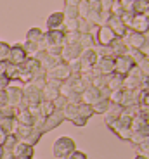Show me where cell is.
Listing matches in <instances>:
<instances>
[{
  "label": "cell",
  "mask_w": 149,
  "mask_h": 159,
  "mask_svg": "<svg viewBox=\"0 0 149 159\" xmlns=\"http://www.w3.org/2000/svg\"><path fill=\"white\" fill-rule=\"evenodd\" d=\"M147 81L149 78H146L144 75L141 73V69L137 66H133L132 71L123 78V88L128 92L133 90H147Z\"/></svg>",
  "instance_id": "6da1fadb"
},
{
  "label": "cell",
  "mask_w": 149,
  "mask_h": 159,
  "mask_svg": "<svg viewBox=\"0 0 149 159\" xmlns=\"http://www.w3.org/2000/svg\"><path fill=\"white\" fill-rule=\"evenodd\" d=\"M12 135L16 137L17 142L26 143V145H31V147H35L42 139V133L36 130L35 126H21V125H17L16 131H14Z\"/></svg>",
  "instance_id": "7a4b0ae2"
},
{
  "label": "cell",
  "mask_w": 149,
  "mask_h": 159,
  "mask_svg": "<svg viewBox=\"0 0 149 159\" xmlns=\"http://www.w3.org/2000/svg\"><path fill=\"white\" fill-rule=\"evenodd\" d=\"M75 151H77V143H75V140L68 135L59 137V139L54 142V147H52V154H54V157H57V159H66Z\"/></svg>",
  "instance_id": "3957f363"
},
{
  "label": "cell",
  "mask_w": 149,
  "mask_h": 159,
  "mask_svg": "<svg viewBox=\"0 0 149 159\" xmlns=\"http://www.w3.org/2000/svg\"><path fill=\"white\" fill-rule=\"evenodd\" d=\"M44 100L42 97V90L38 87H35L33 83H28L23 87V104L19 109H28L31 106H38Z\"/></svg>",
  "instance_id": "277c9868"
},
{
  "label": "cell",
  "mask_w": 149,
  "mask_h": 159,
  "mask_svg": "<svg viewBox=\"0 0 149 159\" xmlns=\"http://www.w3.org/2000/svg\"><path fill=\"white\" fill-rule=\"evenodd\" d=\"M92 35H94V38H95V47H109V45L113 43V40L116 38L114 33L111 31L106 24L99 26Z\"/></svg>",
  "instance_id": "5b68a950"
},
{
  "label": "cell",
  "mask_w": 149,
  "mask_h": 159,
  "mask_svg": "<svg viewBox=\"0 0 149 159\" xmlns=\"http://www.w3.org/2000/svg\"><path fill=\"white\" fill-rule=\"evenodd\" d=\"M23 87L24 85H21L19 81H12V83L9 85V88L5 90L9 106H14V107H17V109L21 107V104H23Z\"/></svg>",
  "instance_id": "8992f818"
},
{
  "label": "cell",
  "mask_w": 149,
  "mask_h": 159,
  "mask_svg": "<svg viewBox=\"0 0 149 159\" xmlns=\"http://www.w3.org/2000/svg\"><path fill=\"white\" fill-rule=\"evenodd\" d=\"M71 76V69H69V66L63 61V62H59L57 66H54L50 71H47V80H56V81H66V80Z\"/></svg>",
  "instance_id": "52a82bcc"
},
{
  "label": "cell",
  "mask_w": 149,
  "mask_h": 159,
  "mask_svg": "<svg viewBox=\"0 0 149 159\" xmlns=\"http://www.w3.org/2000/svg\"><path fill=\"white\" fill-rule=\"evenodd\" d=\"M28 54H26V50L23 48V45L16 43V45H11V52H9V59L7 62L12 64V66H21V64H24V61L28 59Z\"/></svg>",
  "instance_id": "ba28073f"
},
{
  "label": "cell",
  "mask_w": 149,
  "mask_h": 159,
  "mask_svg": "<svg viewBox=\"0 0 149 159\" xmlns=\"http://www.w3.org/2000/svg\"><path fill=\"white\" fill-rule=\"evenodd\" d=\"M97 54H95V50H81V56H80V68H81V71H80V75L81 73H87V71H90V69H94V66L97 64Z\"/></svg>",
  "instance_id": "9c48e42d"
},
{
  "label": "cell",
  "mask_w": 149,
  "mask_h": 159,
  "mask_svg": "<svg viewBox=\"0 0 149 159\" xmlns=\"http://www.w3.org/2000/svg\"><path fill=\"white\" fill-rule=\"evenodd\" d=\"M94 116V109L92 106H89V104H83L81 102L80 106H78V112H77V118L73 119L71 123L75 125V126H85L87 125V121H89L90 118Z\"/></svg>",
  "instance_id": "30bf717a"
},
{
  "label": "cell",
  "mask_w": 149,
  "mask_h": 159,
  "mask_svg": "<svg viewBox=\"0 0 149 159\" xmlns=\"http://www.w3.org/2000/svg\"><path fill=\"white\" fill-rule=\"evenodd\" d=\"M127 28H128L130 31H135V33L144 35V33L149 30V23H147V19H146L144 14H137V16L130 17V21L127 23Z\"/></svg>",
  "instance_id": "8fae6325"
},
{
  "label": "cell",
  "mask_w": 149,
  "mask_h": 159,
  "mask_svg": "<svg viewBox=\"0 0 149 159\" xmlns=\"http://www.w3.org/2000/svg\"><path fill=\"white\" fill-rule=\"evenodd\" d=\"M63 123H64V114H63V111H56L54 114H50L49 118H45L44 126H42V135H45V133H49V131L56 130V128L61 126Z\"/></svg>",
  "instance_id": "7c38bea8"
},
{
  "label": "cell",
  "mask_w": 149,
  "mask_h": 159,
  "mask_svg": "<svg viewBox=\"0 0 149 159\" xmlns=\"http://www.w3.org/2000/svg\"><path fill=\"white\" fill-rule=\"evenodd\" d=\"M133 66H135V64H133V61L130 59L128 56L114 57V73H116V75H120V76H123V78H125V76L132 71Z\"/></svg>",
  "instance_id": "4fadbf2b"
},
{
  "label": "cell",
  "mask_w": 149,
  "mask_h": 159,
  "mask_svg": "<svg viewBox=\"0 0 149 159\" xmlns=\"http://www.w3.org/2000/svg\"><path fill=\"white\" fill-rule=\"evenodd\" d=\"M94 69L102 76L113 75L114 73V57H99L97 64L94 66Z\"/></svg>",
  "instance_id": "5bb4252c"
},
{
  "label": "cell",
  "mask_w": 149,
  "mask_h": 159,
  "mask_svg": "<svg viewBox=\"0 0 149 159\" xmlns=\"http://www.w3.org/2000/svg\"><path fill=\"white\" fill-rule=\"evenodd\" d=\"M106 26H108V28L114 33V36H116V38H123V36L127 35V31H128L127 24L123 23V19H121V17L111 16L108 19V23H106Z\"/></svg>",
  "instance_id": "9a60e30c"
},
{
  "label": "cell",
  "mask_w": 149,
  "mask_h": 159,
  "mask_svg": "<svg viewBox=\"0 0 149 159\" xmlns=\"http://www.w3.org/2000/svg\"><path fill=\"white\" fill-rule=\"evenodd\" d=\"M59 87H61V81H56V80H47L45 87L42 88V97L44 100H56L59 97Z\"/></svg>",
  "instance_id": "2e32d148"
},
{
  "label": "cell",
  "mask_w": 149,
  "mask_h": 159,
  "mask_svg": "<svg viewBox=\"0 0 149 159\" xmlns=\"http://www.w3.org/2000/svg\"><path fill=\"white\" fill-rule=\"evenodd\" d=\"M123 40H125V43H127V47L130 48V50H139V48L144 45V42H146V38H144V35H141V33H135V31H127V35L123 36Z\"/></svg>",
  "instance_id": "e0dca14e"
},
{
  "label": "cell",
  "mask_w": 149,
  "mask_h": 159,
  "mask_svg": "<svg viewBox=\"0 0 149 159\" xmlns=\"http://www.w3.org/2000/svg\"><path fill=\"white\" fill-rule=\"evenodd\" d=\"M64 14H63V11H56V12H50V16L47 17V21H45V24H47V31H52V30H63V26H64Z\"/></svg>",
  "instance_id": "ac0fdd59"
},
{
  "label": "cell",
  "mask_w": 149,
  "mask_h": 159,
  "mask_svg": "<svg viewBox=\"0 0 149 159\" xmlns=\"http://www.w3.org/2000/svg\"><path fill=\"white\" fill-rule=\"evenodd\" d=\"M44 40L47 42V45H57V47H64V30L44 31Z\"/></svg>",
  "instance_id": "d6986e66"
},
{
  "label": "cell",
  "mask_w": 149,
  "mask_h": 159,
  "mask_svg": "<svg viewBox=\"0 0 149 159\" xmlns=\"http://www.w3.org/2000/svg\"><path fill=\"white\" fill-rule=\"evenodd\" d=\"M80 56H81L80 45H64L63 47V54H61V59L64 61L66 64H69L73 61H78Z\"/></svg>",
  "instance_id": "ffe728a7"
},
{
  "label": "cell",
  "mask_w": 149,
  "mask_h": 159,
  "mask_svg": "<svg viewBox=\"0 0 149 159\" xmlns=\"http://www.w3.org/2000/svg\"><path fill=\"white\" fill-rule=\"evenodd\" d=\"M33 154H35V151H33L31 145H26V143L21 142H17L14 151H12L14 159H33Z\"/></svg>",
  "instance_id": "44dd1931"
},
{
  "label": "cell",
  "mask_w": 149,
  "mask_h": 159,
  "mask_svg": "<svg viewBox=\"0 0 149 159\" xmlns=\"http://www.w3.org/2000/svg\"><path fill=\"white\" fill-rule=\"evenodd\" d=\"M63 14H64L66 19H80V14H78V0H66Z\"/></svg>",
  "instance_id": "7402d4cb"
},
{
  "label": "cell",
  "mask_w": 149,
  "mask_h": 159,
  "mask_svg": "<svg viewBox=\"0 0 149 159\" xmlns=\"http://www.w3.org/2000/svg\"><path fill=\"white\" fill-rule=\"evenodd\" d=\"M69 83V87H71V92L73 93H83L85 88H87V85H85V81L81 80V75H71L68 80H66Z\"/></svg>",
  "instance_id": "603a6c76"
},
{
  "label": "cell",
  "mask_w": 149,
  "mask_h": 159,
  "mask_svg": "<svg viewBox=\"0 0 149 159\" xmlns=\"http://www.w3.org/2000/svg\"><path fill=\"white\" fill-rule=\"evenodd\" d=\"M121 111H123V107H121V106L111 104V106H109V109H108V112L104 114V123H106V126H109V125H113L114 121H118V119H120Z\"/></svg>",
  "instance_id": "cb8c5ba5"
},
{
  "label": "cell",
  "mask_w": 149,
  "mask_h": 159,
  "mask_svg": "<svg viewBox=\"0 0 149 159\" xmlns=\"http://www.w3.org/2000/svg\"><path fill=\"white\" fill-rule=\"evenodd\" d=\"M109 48H111V52H113L114 57L127 56V54H128V50H130V48L127 47V43H125V40H123V38H114L113 43L109 45Z\"/></svg>",
  "instance_id": "d4e9b609"
},
{
  "label": "cell",
  "mask_w": 149,
  "mask_h": 159,
  "mask_svg": "<svg viewBox=\"0 0 149 159\" xmlns=\"http://www.w3.org/2000/svg\"><path fill=\"white\" fill-rule=\"evenodd\" d=\"M99 100V90L94 87H87L85 92L81 93V102L83 104H89V106H94V104Z\"/></svg>",
  "instance_id": "484cf974"
},
{
  "label": "cell",
  "mask_w": 149,
  "mask_h": 159,
  "mask_svg": "<svg viewBox=\"0 0 149 159\" xmlns=\"http://www.w3.org/2000/svg\"><path fill=\"white\" fill-rule=\"evenodd\" d=\"M106 87H108L111 92L123 88V76L116 75V73H113V75L106 76Z\"/></svg>",
  "instance_id": "4316f807"
},
{
  "label": "cell",
  "mask_w": 149,
  "mask_h": 159,
  "mask_svg": "<svg viewBox=\"0 0 149 159\" xmlns=\"http://www.w3.org/2000/svg\"><path fill=\"white\" fill-rule=\"evenodd\" d=\"M16 123L21 125V126H33L35 119L30 114L28 109H19V111H17V116H16Z\"/></svg>",
  "instance_id": "83f0119b"
},
{
  "label": "cell",
  "mask_w": 149,
  "mask_h": 159,
  "mask_svg": "<svg viewBox=\"0 0 149 159\" xmlns=\"http://www.w3.org/2000/svg\"><path fill=\"white\" fill-rule=\"evenodd\" d=\"M42 38H44V31H42V28H38V26H33V28L28 30V33H26V40H24V42L38 43Z\"/></svg>",
  "instance_id": "f1b7e54d"
},
{
  "label": "cell",
  "mask_w": 149,
  "mask_h": 159,
  "mask_svg": "<svg viewBox=\"0 0 149 159\" xmlns=\"http://www.w3.org/2000/svg\"><path fill=\"white\" fill-rule=\"evenodd\" d=\"M80 48L81 50H92L95 47V38H94L92 33H87V35H81L80 36Z\"/></svg>",
  "instance_id": "f546056e"
},
{
  "label": "cell",
  "mask_w": 149,
  "mask_h": 159,
  "mask_svg": "<svg viewBox=\"0 0 149 159\" xmlns=\"http://www.w3.org/2000/svg\"><path fill=\"white\" fill-rule=\"evenodd\" d=\"M16 128H17L16 119H5V118H2V121H0V130L4 131L5 135H12V133L16 131Z\"/></svg>",
  "instance_id": "4dcf8cb0"
},
{
  "label": "cell",
  "mask_w": 149,
  "mask_h": 159,
  "mask_svg": "<svg viewBox=\"0 0 149 159\" xmlns=\"http://www.w3.org/2000/svg\"><path fill=\"white\" fill-rule=\"evenodd\" d=\"M38 109H40V116H42V118H49L50 114L56 112V107H54V104L50 102V100H42V102L38 104Z\"/></svg>",
  "instance_id": "1f68e13d"
},
{
  "label": "cell",
  "mask_w": 149,
  "mask_h": 159,
  "mask_svg": "<svg viewBox=\"0 0 149 159\" xmlns=\"http://www.w3.org/2000/svg\"><path fill=\"white\" fill-rule=\"evenodd\" d=\"M149 7V0H132V12L133 16L137 14H144Z\"/></svg>",
  "instance_id": "d6a6232c"
},
{
  "label": "cell",
  "mask_w": 149,
  "mask_h": 159,
  "mask_svg": "<svg viewBox=\"0 0 149 159\" xmlns=\"http://www.w3.org/2000/svg\"><path fill=\"white\" fill-rule=\"evenodd\" d=\"M109 106H111V102H109L108 99H99L92 106L94 114H106V112H108V109H109Z\"/></svg>",
  "instance_id": "836d02e7"
},
{
  "label": "cell",
  "mask_w": 149,
  "mask_h": 159,
  "mask_svg": "<svg viewBox=\"0 0 149 159\" xmlns=\"http://www.w3.org/2000/svg\"><path fill=\"white\" fill-rule=\"evenodd\" d=\"M125 93H127L125 88H120V90L111 92L109 102H111V104H116V106H121V104H123V100H125Z\"/></svg>",
  "instance_id": "e575fe53"
},
{
  "label": "cell",
  "mask_w": 149,
  "mask_h": 159,
  "mask_svg": "<svg viewBox=\"0 0 149 159\" xmlns=\"http://www.w3.org/2000/svg\"><path fill=\"white\" fill-rule=\"evenodd\" d=\"M111 16L114 17H123L125 16V9H123V5H121V0H113L111 2Z\"/></svg>",
  "instance_id": "d590c367"
},
{
  "label": "cell",
  "mask_w": 149,
  "mask_h": 159,
  "mask_svg": "<svg viewBox=\"0 0 149 159\" xmlns=\"http://www.w3.org/2000/svg\"><path fill=\"white\" fill-rule=\"evenodd\" d=\"M19 66H12V64L7 62V68H5V76H7L9 80L12 81H17V78H19Z\"/></svg>",
  "instance_id": "8d00e7d4"
},
{
  "label": "cell",
  "mask_w": 149,
  "mask_h": 159,
  "mask_svg": "<svg viewBox=\"0 0 149 159\" xmlns=\"http://www.w3.org/2000/svg\"><path fill=\"white\" fill-rule=\"evenodd\" d=\"M144 125H146V118L141 114V112H139L137 116H133V118H132V123H130V130H132V131H139L142 126H144Z\"/></svg>",
  "instance_id": "74e56055"
},
{
  "label": "cell",
  "mask_w": 149,
  "mask_h": 159,
  "mask_svg": "<svg viewBox=\"0 0 149 159\" xmlns=\"http://www.w3.org/2000/svg\"><path fill=\"white\" fill-rule=\"evenodd\" d=\"M17 111H19V109L14 107V106H5V107L0 109V114H2V118H5V119H16Z\"/></svg>",
  "instance_id": "f35d334b"
},
{
  "label": "cell",
  "mask_w": 149,
  "mask_h": 159,
  "mask_svg": "<svg viewBox=\"0 0 149 159\" xmlns=\"http://www.w3.org/2000/svg\"><path fill=\"white\" fill-rule=\"evenodd\" d=\"M80 33L78 31H71V33H64V45H78L80 43Z\"/></svg>",
  "instance_id": "ab89813d"
},
{
  "label": "cell",
  "mask_w": 149,
  "mask_h": 159,
  "mask_svg": "<svg viewBox=\"0 0 149 159\" xmlns=\"http://www.w3.org/2000/svg\"><path fill=\"white\" fill-rule=\"evenodd\" d=\"M89 12H90L89 0H78V14H80V19H85Z\"/></svg>",
  "instance_id": "60d3db41"
},
{
  "label": "cell",
  "mask_w": 149,
  "mask_h": 159,
  "mask_svg": "<svg viewBox=\"0 0 149 159\" xmlns=\"http://www.w3.org/2000/svg\"><path fill=\"white\" fill-rule=\"evenodd\" d=\"M9 52H11V45L5 42H0V62H7Z\"/></svg>",
  "instance_id": "b9f144b4"
},
{
  "label": "cell",
  "mask_w": 149,
  "mask_h": 159,
  "mask_svg": "<svg viewBox=\"0 0 149 159\" xmlns=\"http://www.w3.org/2000/svg\"><path fill=\"white\" fill-rule=\"evenodd\" d=\"M52 104H54V107H56V111H64V107L68 106V97H63V95H59L56 100H52Z\"/></svg>",
  "instance_id": "7bdbcfd3"
},
{
  "label": "cell",
  "mask_w": 149,
  "mask_h": 159,
  "mask_svg": "<svg viewBox=\"0 0 149 159\" xmlns=\"http://www.w3.org/2000/svg\"><path fill=\"white\" fill-rule=\"evenodd\" d=\"M127 56L133 61V64H135V66H139V64L146 59V57L141 54V50H128V54H127Z\"/></svg>",
  "instance_id": "ee69618b"
},
{
  "label": "cell",
  "mask_w": 149,
  "mask_h": 159,
  "mask_svg": "<svg viewBox=\"0 0 149 159\" xmlns=\"http://www.w3.org/2000/svg\"><path fill=\"white\" fill-rule=\"evenodd\" d=\"M16 143H17L16 137H14V135H7V139H5L4 145H2V149H4V151H14Z\"/></svg>",
  "instance_id": "f6af8a7d"
},
{
  "label": "cell",
  "mask_w": 149,
  "mask_h": 159,
  "mask_svg": "<svg viewBox=\"0 0 149 159\" xmlns=\"http://www.w3.org/2000/svg\"><path fill=\"white\" fill-rule=\"evenodd\" d=\"M45 52H47L50 57H61V54H63V47H57V45H49Z\"/></svg>",
  "instance_id": "bcb514c9"
},
{
  "label": "cell",
  "mask_w": 149,
  "mask_h": 159,
  "mask_svg": "<svg viewBox=\"0 0 149 159\" xmlns=\"http://www.w3.org/2000/svg\"><path fill=\"white\" fill-rule=\"evenodd\" d=\"M135 151H137V154L149 156V140H146V142H142V143H139V145H135Z\"/></svg>",
  "instance_id": "7dc6e473"
},
{
  "label": "cell",
  "mask_w": 149,
  "mask_h": 159,
  "mask_svg": "<svg viewBox=\"0 0 149 159\" xmlns=\"http://www.w3.org/2000/svg\"><path fill=\"white\" fill-rule=\"evenodd\" d=\"M137 68L141 69V73H142V75L146 76V78H149V59H147V57H146V59L142 61L141 64H139Z\"/></svg>",
  "instance_id": "c3c4849f"
},
{
  "label": "cell",
  "mask_w": 149,
  "mask_h": 159,
  "mask_svg": "<svg viewBox=\"0 0 149 159\" xmlns=\"http://www.w3.org/2000/svg\"><path fill=\"white\" fill-rule=\"evenodd\" d=\"M68 102L73 104V106H80L81 104V95L80 93H71V95L68 97Z\"/></svg>",
  "instance_id": "681fc988"
},
{
  "label": "cell",
  "mask_w": 149,
  "mask_h": 159,
  "mask_svg": "<svg viewBox=\"0 0 149 159\" xmlns=\"http://www.w3.org/2000/svg\"><path fill=\"white\" fill-rule=\"evenodd\" d=\"M9 85H11V80H9L5 75H2L0 76V92H5L9 88Z\"/></svg>",
  "instance_id": "f907efd6"
},
{
  "label": "cell",
  "mask_w": 149,
  "mask_h": 159,
  "mask_svg": "<svg viewBox=\"0 0 149 159\" xmlns=\"http://www.w3.org/2000/svg\"><path fill=\"white\" fill-rule=\"evenodd\" d=\"M66 159H89V157H87V154H85L83 151H78L77 149V151L73 152V154H69Z\"/></svg>",
  "instance_id": "816d5d0a"
},
{
  "label": "cell",
  "mask_w": 149,
  "mask_h": 159,
  "mask_svg": "<svg viewBox=\"0 0 149 159\" xmlns=\"http://www.w3.org/2000/svg\"><path fill=\"white\" fill-rule=\"evenodd\" d=\"M139 50H141L142 56L147 57V59H149V42H144V45H142V47L139 48Z\"/></svg>",
  "instance_id": "f5cc1de1"
},
{
  "label": "cell",
  "mask_w": 149,
  "mask_h": 159,
  "mask_svg": "<svg viewBox=\"0 0 149 159\" xmlns=\"http://www.w3.org/2000/svg\"><path fill=\"white\" fill-rule=\"evenodd\" d=\"M5 68H7V62H0V76L5 75Z\"/></svg>",
  "instance_id": "db71d44e"
},
{
  "label": "cell",
  "mask_w": 149,
  "mask_h": 159,
  "mask_svg": "<svg viewBox=\"0 0 149 159\" xmlns=\"http://www.w3.org/2000/svg\"><path fill=\"white\" fill-rule=\"evenodd\" d=\"M144 38H146V42H149V30L144 33Z\"/></svg>",
  "instance_id": "11a10c76"
},
{
  "label": "cell",
  "mask_w": 149,
  "mask_h": 159,
  "mask_svg": "<svg viewBox=\"0 0 149 159\" xmlns=\"http://www.w3.org/2000/svg\"><path fill=\"white\" fill-rule=\"evenodd\" d=\"M144 16H146V19H147V23H149V7H147V11L144 12Z\"/></svg>",
  "instance_id": "9f6ffc18"
},
{
  "label": "cell",
  "mask_w": 149,
  "mask_h": 159,
  "mask_svg": "<svg viewBox=\"0 0 149 159\" xmlns=\"http://www.w3.org/2000/svg\"><path fill=\"white\" fill-rule=\"evenodd\" d=\"M133 159H147V157H146V156H141V154H137V156H135Z\"/></svg>",
  "instance_id": "6f0895ef"
},
{
  "label": "cell",
  "mask_w": 149,
  "mask_h": 159,
  "mask_svg": "<svg viewBox=\"0 0 149 159\" xmlns=\"http://www.w3.org/2000/svg\"><path fill=\"white\" fill-rule=\"evenodd\" d=\"M2 152H4V151H2V147H0V159H2Z\"/></svg>",
  "instance_id": "680465c9"
},
{
  "label": "cell",
  "mask_w": 149,
  "mask_h": 159,
  "mask_svg": "<svg viewBox=\"0 0 149 159\" xmlns=\"http://www.w3.org/2000/svg\"><path fill=\"white\" fill-rule=\"evenodd\" d=\"M147 90H149V81H147Z\"/></svg>",
  "instance_id": "91938a15"
},
{
  "label": "cell",
  "mask_w": 149,
  "mask_h": 159,
  "mask_svg": "<svg viewBox=\"0 0 149 159\" xmlns=\"http://www.w3.org/2000/svg\"><path fill=\"white\" fill-rule=\"evenodd\" d=\"M0 121H2V114H0Z\"/></svg>",
  "instance_id": "94428289"
}]
</instances>
